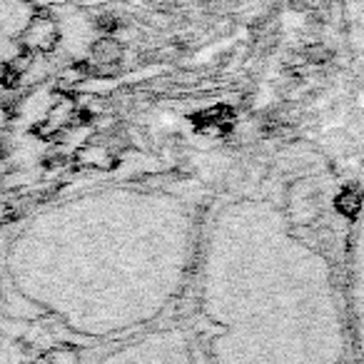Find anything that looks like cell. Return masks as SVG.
I'll list each match as a JSON object with an SVG mask.
<instances>
[{"instance_id": "cell-1", "label": "cell", "mask_w": 364, "mask_h": 364, "mask_svg": "<svg viewBox=\"0 0 364 364\" xmlns=\"http://www.w3.org/2000/svg\"><path fill=\"white\" fill-rule=\"evenodd\" d=\"M197 215L160 187H93L0 232V307L73 330L117 327L165 304L197 250Z\"/></svg>"}, {"instance_id": "cell-2", "label": "cell", "mask_w": 364, "mask_h": 364, "mask_svg": "<svg viewBox=\"0 0 364 364\" xmlns=\"http://www.w3.org/2000/svg\"><path fill=\"white\" fill-rule=\"evenodd\" d=\"M5 125H8V112H5V97H3V90H0V180H3V160H5Z\"/></svg>"}]
</instances>
